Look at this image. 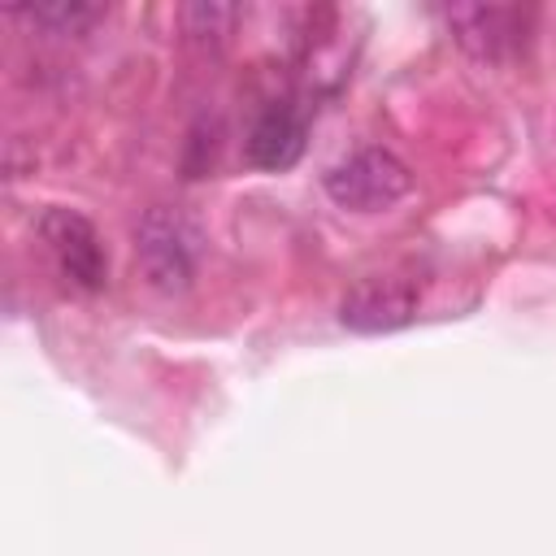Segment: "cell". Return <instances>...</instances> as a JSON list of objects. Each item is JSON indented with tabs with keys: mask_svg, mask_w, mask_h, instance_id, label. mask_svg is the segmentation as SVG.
<instances>
[{
	"mask_svg": "<svg viewBox=\"0 0 556 556\" xmlns=\"http://www.w3.org/2000/svg\"><path fill=\"white\" fill-rule=\"evenodd\" d=\"M200 256H204V235L200 226L182 213V208H148L135 226V261L143 269V278L165 291V295H178L191 287L195 269H200Z\"/></svg>",
	"mask_w": 556,
	"mask_h": 556,
	"instance_id": "cell-1",
	"label": "cell"
},
{
	"mask_svg": "<svg viewBox=\"0 0 556 556\" xmlns=\"http://www.w3.org/2000/svg\"><path fill=\"white\" fill-rule=\"evenodd\" d=\"M304 143H308V113H304V104H295V100H269L256 113V122L248 126L243 156H248L252 169L282 174V169H291L304 156Z\"/></svg>",
	"mask_w": 556,
	"mask_h": 556,
	"instance_id": "cell-5",
	"label": "cell"
},
{
	"mask_svg": "<svg viewBox=\"0 0 556 556\" xmlns=\"http://www.w3.org/2000/svg\"><path fill=\"white\" fill-rule=\"evenodd\" d=\"M321 187L348 213H382V208H391L395 200L408 195L413 174H408V165L395 152H387V148H361V152L343 156L339 165H330L326 178H321Z\"/></svg>",
	"mask_w": 556,
	"mask_h": 556,
	"instance_id": "cell-2",
	"label": "cell"
},
{
	"mask_svg": "<svg viewBox=\"0 0 556 556\" xmlns=\"http://www.w3.org/2000/svg\"><path fill=\"white\" fill-rule=\"evenodd\" d=\"M239 22V9L235 4H217V0H195L182 9V35L200 48H222L230 39Z\"/></svg>",
	"mask_w": 556,
	"mask_h": 556,
	"instance_id": "cell-8",
	"label": "cell"
},
{
	"mask_svg": "<svg viewBox=\"0 0 556 556\" xmlns=\"http://www.w3.org/2000/svg\"><path fill=\"white\" fill-rule=\"evenodd\" d=\"M217 143H222V126L208 122V117H200V122L191 126V135H187V148H182V169H187V178H204V174L213 169Z\"/></svg>",
	"mask_w": 556,
	"mask_h": 556,
	"instance_id": "cell-9",
	"label": "cell"
},
{
	"mask_svg": "<svg viewBox=\"0 0 556 556\" xmlns=\"http://www.w3.org/2000/svg\"><path fill=\"white\" fill-rule=\"evenodd\" d=\"M417 317V287L404 278H361L339 300V321L356 334H387Z\"/></svg>",
	"mask_w": 556,
	"mask_h": 556,
	"instance_id": "cell-6",
	"label": "cell"
},
{
	"mask_svg": "<svg viewBox=\"0 0 556 556\" xmlns=\"http://www.w3.org/2000/svg\"><path fill=\"white\" fill-rule=\"evenodd\" d=\"M39 239L48 243V252H52V261L70 287L100 291L109 282V252L100 243V230L83 213L61 208V204L48 208L39 217Z\"/></svg>",
	"mask_w": 556,
	"mask_h": 556,
	"instance_id": "cell-4",
	"label": "cell"
},
{
	"mask_svg": "<svg viewBox=\"0 0 556 556\" xmlns=\"http://www.w3.org/2000/svg\"><path fill=\"white\" fill-rule=\"evenodd\" d=\"M530 22H534V13L517 9V4H456V9H447L452 39L473 61H486V65H500V61H513L517 52H526Z\"/></svg>",
	"mask_w": 556,
	"mask_h": 556,
	"instance_id": "cell-3",
	"label": "cell"
},
{
	"mask_svg": "<svg viewBox=\"0 0 556 556\" xmlns=\"http://www.w3.org/2000/svg\"><path fill=\"white\" fill-rule=\"evenodd\" d=\"M17 22H26L30 30H43V35H56V39H74V35H87L104 9L100 4H78V0H56V4H26V9H13Z\"/></svg>",
	"mask_w": 556,
	"mask_h": 556,
	"instance_id": "cell-7",
	"label": "cell"
}]
</instances>
